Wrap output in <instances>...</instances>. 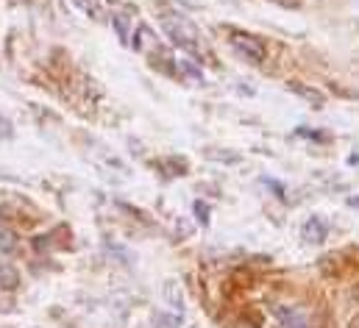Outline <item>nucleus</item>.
I'll list each match as a JSON object with an SVG mask.
<instances>
[{
	"label": "nucleus",
	"instance_id": "obj_8",
	"mask_svg": "<svg viewBox=\"0 0 359 328\" xmlns=\"http://www.w3.org/2000/svg\"><path fill=\"white\" fill-rule=\"evenodd\" d=\"M0 137H6V139L11 137V125H8V123H6L3 117H0Z\"/></svg>",
	"mask_w": 359,
	"mask_h": 328
},
{
	"label": "nucleus",
	"instance_id": "obj_9",
	"mask_svg": "<svg viewBox=\"0 0 359 328\" xmlns=\"http://www.w3.org/2000/svg\"><path fill=\"white\" fill-rule=\"evenodd\" d=\"M348 328H359V315H354V320H351V326Z\"/></svg>",
	"mask_w": 359,
	"mask_h": 328
},
{
	"label": "nucleus",
	"instance_id": "obj_10",
	"mask_svg": "<svg viewBox=\"0 0 359 328\" xmlns=\"http://www.w3.org/2000/svg\"><path fill=\"white\" fill-rule=\"evenodd\" d=\"M351 203H354V206H359V198H354V200H351Z\"/></svg>",
	"mask_w": 359,
	"mask_h": 328
},
{
	"label": "nucleus",
	"instance_id": "obj_4",
	"mask_svg": "<svg viewBox=\"0 0 359 328\" xmlns=\"http://www.w3.org/2000/svg\"><path fill=\"white\" fill-rule=\"evenodd\" d=\"M278 320L284 328H309V320L298 309H278Z\"/></svg>",
	"mask_w": 359,
	"mask_h": 328
},
{
	"label": "nucleus",
	"instance_id": "obj_2",
	"mask_svg": "<svg viewBox=\"0 0 359 328\" xmlns=\"http://www.w3.org/2000/svg\"><path fill=\"white\" fill-rule=\"evenodd\" d=\"M229 42H231V48L245 59V62H251V64H262L265 62V42L259 39V36H254V34H245V31H231L229 34Z\"/></svg>",
	"mask_w": 359,
	"mask_h": 328
},
{
	"label": "nucleus",
	"instance_id": "obj_11",
	"mask_svg": "<svg viewBox=\"0 0 359 328\" xmlns=\"http://www.w3.org/2000/svg\"><path fill=\"white\" fill-rule=\"evenodd\" d=\"M245 328H254V326H245Z\"/></svg>",
	"mask_w": 359,
	"mask_h": 328
},
{
	"label": "nucleus",
	"instance_id": "obj_7",
	"mask_svg": "<svg viewBox=\"0 0 359 328\" xmlns=\"http://www.w3.org/2000/svg\"><path fill=\"white\" fill-rule=\"evenodd\" d=\"M114 25H117L120 39H128V22H126V17H123V14H117V17H114Z\"/></svg>",
	"mask_w": 359,
	"mask_h": 328
},
{
	"label": "nucleus",
	"instance_id": "obj_6",
	"mask_svg": "<svg viewBox=\"0 0 359 328\" xmlns=\"http://www.w3.org/2000/svg\"><path fill=\"white\" fill-rule=\"evenodd\" d=\"M17 250V237L11 231H0V253H14Z\"/></svg>",
	"mask_w": 359,
	"mask_h": 328
},
{
	"label": "nucleus",
	"instance_id": "obj_5",
	"mask_svg": "<svg viewBox=\"0 0 359 328\" xmlns=\"http://www.w3.org/2000/svg\"><path fill=\"white\" fill-rule=\"evenodd\" d=\"M17 284H20L17 267H11L6 259H0V289H14Z\"/></svg>",
	"mask_w": 359,
	"mask_h": 328
},
{
	"label": "nucleus",
	"instance_id": "obj_1",
	"mask_svg": "<svg viewBox=\"0 0 359 328\" xmlns=\"http://www.w3.org/2000/svg\"><path fill=\"white\" fill-rule=\"evenodd\" d=\"M162 31L168 34V39H170L173 45H179L181 50H187L189 56L201 59L203 45H201L198 28H195L184 14H165V17H162Z\"/></svg>",
	"mask_w": 359,
	"mask_h": 328
},
{
	"label": "nucleus",
	"instance_id": "obj_3",
	"mask_svg": "<svg viewBox=\"0 0 359 328\" xmlns=\"http://www.w3.org/2000/svg\"><path fill=\"white\" fill-rule=\"evenodd\" d=\"M326 237H329V228H326V223H323L320 217H312V220L304 226V240H306V242L320 245Z\"/></svg>",
	"mask_w": 359,
	"mask_h": 328
}]
</instances>
